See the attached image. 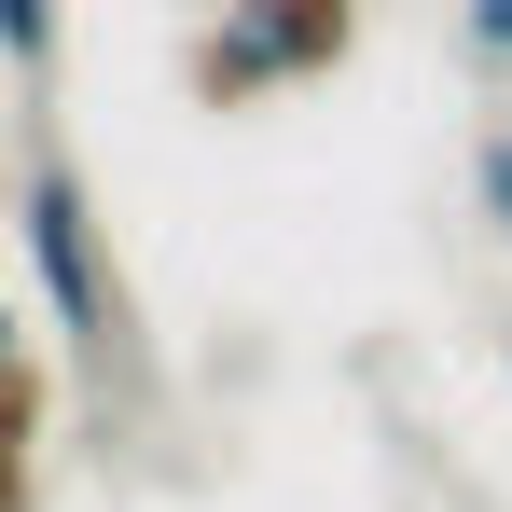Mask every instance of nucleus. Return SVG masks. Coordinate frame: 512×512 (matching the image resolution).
<instances>
[{
    "label": "nucleus",
    "instance_id": "f257e3e1",
    "mask_svg": "<svg viewBox=\"0 0 512 512\" xmlns=\"http://www.w3.org/2000/svg\"><path fill=\"white\" fill-rule=\"evenodd\" d=\"M14 250L42 277L56 333L84 346V374L139 388V305H125V263H111V222H97V180H84L70 139H28V167H14Z\"/></svg>",
    "mask_w": 512,
    "mask_h": 512
},
{
    "label": "nucleus",
    "instance_id": "f03ea898",
    "mask_svg": "<svg viewBox=\"0 0 512 512\" xmlns=\"http://www.w3.org/2000/svg\"><path fill=\"white\" fill-rule=\"evenodd\" d=\"M346 56H360V0H222L180 42V84H194V111H250V97L333 84Z\"/></svg>",
    "mask_w": 512,
    "mask_h": 512
},
{
    "label": "nucleus",
    "instance_id": "7ed1b4c3",
    "mask_svg": "<svg viewBox=\"0 0 512 512\" xmlns=\"http://www.w3.org/2000/svg\"><path fill=\"white\" fill-rule=\"evenodd\" d=\"M42 429H56V374H42L28 333L0 319V443H42Z\"/></svg>",
    "mask_w": 512,
    "mask_h": 512
},
{
    "label": "nucleus",
    "instance_id": "20e7f679",
    "mask_svg": "<svg viewBox=\"0 0 512 512\" xmlns=\"http://www.w3.org/2000/svg\"><path fill=\"white\" fill-rule=\"evenodd\" d=\"M0 84L14 97L56 84V0H0Z\"/></svg>",
    "mask_w": 512,
    "mask_h": 512
},
{
    "label": "nucleus",
    "instance_id": "39448f33",
    "mask_svg": "<svg viewBox=\"0 0 512 512\" xmlns=\"http://www.w3.org/2000/svg\"><path fill=\"white\" fill-rule=\"evenodd\" d=\"M471 208H485V236L512 250V125H485V139H471Z\"/></svg>",
    "mask_w": 512,
    "mask_h": 512
},
{
    "label": "nucleus",
    "instance_id": "423d86ee",
    "mask_svg": "<svg viewBox=\"0 0 512 512\" xmlns=\"http://www.w3.org/2000/svg\"><path fill=\"white\" fill-rule=\"evenodd\" d=\"M457 56L485 84H512V0H457Z\"/></svg>",
    "mask_w": 512,
    "mask_h": 512
},
{
    "label": "nucleus",
    "instance_id": "0eeeda50",
    "mask_svg": "<svg viewBox=\"0 0 512 512\" xmlns=\"http://www.w3.org/2000/svg\"><path fill=\"white\" fill-rule=\"evenodd\" d=\"M0 512H42V443H0Z\"/></svg>",
    "mask_w": 512,
    "mask_h": 512
}]
</instances>
